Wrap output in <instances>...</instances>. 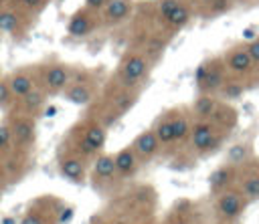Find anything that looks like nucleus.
I'll return each instance as SVG.
<instances>
[{"instance_id": "obj_1", "label": "nucleus", "mask_w": 259, "mask_h": 224, "mask_svg": "<svg viewBox=\"0 0 259 224\" xmlns=\"http://www.w3.org/2000/svg\"><path fill=\"white\" fill-rule=\"evenodd\" d=\"M107 129L97 117H85L67 133V147L87 161H93L103 153L107 143Z\"/></svg>"}, {"instance_id": "obj_2", "label": "nucleus", "mask_w": 259, "mask_h": 224, "mask_svg": "<svg viewBox=\"0 0 259 224\" xmlns=\"http://www.w3.org/2000/svg\"><path fill=\"white\" fill-rule=\"evenodd\" d=\"M150 73H152V57L144 48H132L119 59L111 81L125 87L142 89L150 79Z\"/></svg>"}, {"instance_id": "obj_3", "label": "nucleus", "mask_w": 259, "mask_h": 224, "mask_svg": "<svg viewBox=\"0 0 259 224\" xmlns=\"http://www.w3.org/2000/svg\"><path fill=\"white\" fill-rule=\"evenodd\" d=\"M229 131L231 129L223 127L214 119H194L190 133V147L198 157H206L223 145Z\"/></svg>"}, {"instance_id": "obj_4", "label": "nucleus", "mask_w": 259, "mask_h": 224, "mask_svg": "<svg viewBox=\"0 0 259 224\" xmlns=\"http://www.w3.org/2000/svg\"><path fill=\"white\" fill-rule=\"evenodd\" d=\"M111 91H107V101L103 103V111L97 115V119L109 127L111 123H115L117 117L125 115L140 99V91L142 89H136V87H125V85H119L115 81L109 83Z\"/></svg>"}, {"instance_id": "obj_5", "label": "nucleus", "mask_w": 259, "mask_h": 224, "mask_svg": "<svg viewBox=\"0 0 259 224\" xmlns=\"http://www.w3.org/2000/svg\"><path fill=\"white\" fill-rule=\"evenodd\" d=\"M67 210L61 202V198H34V202L24 210L18 224H65L67 222Z\"/></svg>"}, {"instance_id": "obj_6", "label": "nucleus", "mask_w": 259, "mask_h": 224, "mask_svg": "<svg viewBox=\"0 0 259 224\" xmlns=\"http://www.w3.org/2000/svg\"><path fill=\"white\" fill-rule=\"evenodd\" d=\"M229 79V71L225 67L223 57H208L204 59L194 73V85L198 93H206V95H217L221 93V89L225 87Z\"/></svg>"}, {"instance_id": "obj_7", "label": "nucleus", "mask_w": 259, "mask_h": 224, "mask_svg": "<svg viewBox=\"0 0 259 224\" xmlns=\"http://www.w3.org/2000/svg\"><path fill=\"white\" fill-rule=\"evenodd\" d=\"M251 202L247 200V196L239 190V186L229 188L217 196H212V212L217 220L223 222H239V218L245 214L247 206Z\"/></svg>"}, {"instance_id": "obj_8", "label": "nucleus", "mask_w": 259, "mask_h": 224, "mask_svg": "<svg viewBox=\"0 0 259 224\" xmlns=\"http://www.w3.org/2000/svg\"><path fill=\"white\" fill-rule=\"evenodd\" d=\"M71 73H73V67H69L67 63H61V61L42 63L38 67V71H36L38 87L49 97L61 95L65 91V87L69 85V81H71Z\"/></svg>"}, {"instance_id": "obj_9", "label": "nucleus", "mask_w": 259, "mask_h": 224, "mask_svg": "<svg viewBox=\"0 0 259 224\" xmlns=\"http://www.w3.org/2000/svg\"><path fill=\"white\" fill-rule=\"evenodd\" d=\"M156 10L162 24H166L170 30H180L188 26L196 14L192 0H158Z\"/></svg>"}, {"instance_id": "obj_10", "label": "nucleus", "mask_w": 259, "mask_h": 224, "mask_svg": "<svg viewBox=\"0 0 259 224\" xmlns=\"http://www.w3.org/2000/svg\"><path fill=\"white\" fill-rule=\"evenodd\" d=\"M97 91H99V87H97V83H95V79H93V75L89 71L87 73L73 71L71 73V81L65 87V91L61 93V97L67 103L85 107V105H89V103H93L97 99Z\"/></svg>"}, {"instance_id": "obj_11", "label": "nucleus", "mask_w": 259, "mask_h": 224, "mask_svg": "<svg viewBox=\"0 0 259 224\" xmlns=\"http://www.w3.org/2000/svg\"><path fill=\"white\" fill-rule=\"evenodd\" d=\"M223 61H225V67L229 71V77H235V79H241V81H249L251 77H255L259 71L247 50V44L241 42V44H233L229 46L223 54Z\"/></svg>"}, {"instance_id": "obj_12", "label": "nucleus", "mask_w": 259, "mask_h": 224, "mask_svg": "<svg viewBox=\"0 0 259 224\" xmlns=\"http://www.w3.org/2000/svg\"><path fill=\"white\" fill-rule=\"evenodd\" d=\"M34 16H30L28 12H24L22 8H18L14 2H6L2 8H0V32L8 34L10 38L14 40H20L28 34V28H30V20Z\"/></svg>"}, {"instance_id": "obj_13", "label": "nucleus", "mask_w": 259, "mask_h": 224, "mask_svg": "<svg viewBox=\"0 0 259 224\" xmlns=\"http://www.w3.org/2000/svg\"><path fill=\"white\" fill-rule=\"evenodd\" d=\"M8 123L12 127L16 149L18 151H28L36 141V117L26 115L18 109H12V115H10Z\"/></svg>"}, {"instance_id": "obj_14", "label": "nucleus", "mask_w": 259, "mask_h": 224, "mask_svg": "<svg viewBox=\"0 0 259 224\" xmlns=\"http://www.w3.org/2000/svg\"><path fill=\"white\" fill-rule=\"evenodd\" d=\"M101 26V18L97 12L89 10L87 6L77 8L67 20V34L71 38H87Z\"/></svg>"}, {"instance_id": "obj_15", "label": "nucleus", "mask_w": 259, "mask_h": 224, "mask_svg": "<svg viewBox=\"0 0 259 224\" xmlns=\"http://www.w3.org/2000/svg\"><path fill=\"white\" fill-rule=\"evenodd\" d=\"M87 159L85 157H81L79 153H75V151H71L69 147H65V149H61V153H59V172H61V176L65 178V180H69V182H73V184H85V180H87Z\"/></svg>"}, {"instance_id": "obj_16", "label": "nucleus", "mask_w": 259, "mask_h": 224, "mask_svg": "<svg viewBox=\"0 0 259 224\" xmlns=\"http://www.w3.org/2000/svg\"><path fill=\"white\" fill-rule=\"evenodd\" d=\"M89 178L93 182L95 188L105 190L107 186H111L117 178V170H115V159L113 153H99L93 161H91V170H89Z\"/></svg>"}, {"instance_id": "obj_17", "label": "nucleus", "mask_w": 259, "mask_h": 224, "mask_svg": "<svg viewBox=\"0 0 259 224\" xmlns=\"http://www.w3.org/2000/svg\"><path fill=\"white\" fill-rule=\"evenodd\" d=\"M6 81H8V89H10V93H12L14 103L20 101V99H24L26 95H30V93L38 87L36 71H32L30 67H26V69H14V71L6 77Z\"/></svg>"}, {"instance_id": "obj_18", "label": "nucleus", "mask_w": 259, "mask_h": 224, "mask_svg": "<svg viewBox=\"0 0 259 224\" xmlns=\"http://www.w3.org/2000/svg\"><path fill=\"white\" fill-rule=\"evenodd\" d=\"M130 145L134 147V151H136V155L140 157L142 163H150V161L156 159V157L160 155V151L164 149L162 143H160V139H158V135L154 133L152 127L140 131V133L132 139Z\"/></svg>"}, {"instance_id": "obj_19", "label": "nucleus", "mask_w": 259, "mask_h": 224, "mask_svg": "<svg viewBox=\"0 0 259 224\" xmlns=\"http://www.w3.org/2000/svg\"><path fill=\"white\" fill-rule=\"evenodd\" d=\"M239 172H241V165H233V163H223L219 165L217 170L210 172L208 176V192L210 196H217L229 188H235L237 182H239Z\"/></svg>"}, {"instance_id": "obj_20", "label": "nucleus", "mask_w": 259, "mask_h": 224, "mask_svg": "<svg viewBox=\"0 0 259 224\" xmlns=\"http://www.w3.org/2000/svg\"><path fill=\"white\" fill-rule=\"evenodd\" d=\"M237 186L249 202L259 200V157H251L247 163L241 165Z\"/></svg>"}, {"instance_id": "obj_21", "label": "nucleus", "mask_w": 259, "mask_h": 224, "mask_svg": "<svg viewBox=\"0 0 259 224\" xmlns=\"http://www.w3.org/2000/svg\"><path fill=\"white\" fill-rule=\"evenodd\" d=\"M170 117H172V131H174L172 147L190 143V133H192V125H194L192 113L182 107H174V109H170Z\"/></svg>"}, {"instance_id": "obj_22", "label": "nucleus", "mask_w": 259, "mask_h": 224, "mask_svg": "<svg viewBox=\"0 0 259 224\" xmlns=\"http://www.w3.org/2000/svg\"><path fill=\"white\" fill-rule=\"evenodd\" d=\"M113 159H115V170H117V178L119 180H132L138 176V172L142 170V161L136 155L132 145H123L119 149L113 151Z\"/></svg>"}, {"instance_id": "obj_23", "label": "nucleus", "mask_w": 259, "mask_h": 224, "mask_svg": "<svg viewBox=\"0 0 259 224\" xmlns=\"http://www.w3.org/2000/svg\"><path fill=\"white\" fill-rule=\"evenodd\" d=\"M134 12V0H107L103 10L99 12L101 26H117L125 22Z\"/></svg>"}, {"instance_id": "obj_24", "label": "nucleus", "mask_w": 259, "mask_h": 224, "mask_svg": "<svg viewBox=\"0 0 259 224\" xmlns=\"http://www.w3.org/2000/svg\"><path fill=\"white\" fill-rule=\"evenodd\" d=\"M221 107V99L217 95H206V93H198L196 99L192 101L190 113L194 119H212L217 115Z\"/></svg>"}, {"instance_id": "obj_25", "label": "nucleus", "mask_w": 259, "mask_h": 224, "mask_svg": "<svg viewBox=\"0 0 259 224\" xmlns=\"http://www.w3.org/2000/svg\"><path fill=\"white\" fill-rule=\"evenodd\" d=\"M47 99H49V95H47L40 87H36L30 95H26L24 99L16 101V103H14V109H18V111H22V113H26V115L36 117V115L42 111V107L47 105Z\"/></svg>"}, {"instance_id": "obj_26", "label": "nucleus", "mask_w": 259, "mask_h": 224, "mask_svg": "<svg viewBox=\"0 0 259 224\" xmlns=\"http://www.w3.org/2000/svg\"><path fill=\"white\" fill-rule=\"evenodd\" d=\"M162 224H198L192 204L190 202H178L162 220Z\"/></svg>"}, {"instance_id": "obj_27", "label": "nucleus", "mask_w": 259, "mask_h": 224, "mask_svg": "<svg viewBox=\"0 0 259 224\" xmlns=\"http://www.w3.org/2000/svg\"><path fill=\"white\" fill-rule=\"evenodd\" d=\"M192 2L196 8V14L204 18H217L227 10H231L233 6V0H192Z\"/></svg>"}, {"instance_id": "obj_28", "label": "nucleus", "mask_w": 259, "mask_h": 224, "mask_svg": "<svg viewBox=\"0 0 259 224\" xmlns=\"http://www.w3.org/2000/svg\"><path fill=\"white\" fill-rule=\"evenodd\" d=\"M152 129H154V133L158 135V139H160V143H162V147H164V149H166V147H172L174 131H172V117H170V109H168V111H164V113L156 119V123L152 125Z\"/></svg>"}, {"instance_id": "obj_29", "label": "nucleus", "mask_w": 259, "mask_h": 224, "mask_svg": "<svg viewBox=\"0 0 259 224\" xmlns=\"http://www.w3.org/2000/svg\"><path fill=\"white\" fill-rule=\"evenodd\" d=\"M16 141L12 135V127L10 123H0V159L2 161H10L16 153Z\"/></svg>"}, {"instance_id": "obj_30", "label": "nucleus", "mask_w": 259, "mask_h": 224, "mask_svg": "<svg viewBox=\"0 0 259 224\" xmlns=\"http://www.w3.org/2000/svg\"><path fill=\"white\" fill-rule=\"evenodd\" d=\"M251 157H253V145L247 143V141H237V143H233V145L229 147L225 161H227V163H233V165H243V163H247Z\"/></svg>"}, {"instance_id": "obj_31", "label": "nucleus", "mask_w": 259, "mask_h": 224, "mask_svg": "<svg viewBox=\"0 0 259 224\" xmlns=\"http://www.w3.org/2000/svg\"><path fill=\"white\" fill-rule=\"evenodd\" d=\"M243 93H245V81L235 79V77H229L227 83H225V87L219 93V99H223V101H235Z\"/></svg>"}, {"instance_id": "obj_32", "label": "nucleus", "mask_w": 259, "mask_h": 224, "mask_svg": "<svg viewBox=\"0 0 259 224\" xmlns=\"http://www.w3.org/2000/svg\"><path fill=\"white\" fill-rule=\"evenodd\" d=\"M14 2L18 8H22L24 12H28L30 16H38L45 12V8L51 4V0H10Z\"/></svg>"}, {"instance_id": "obj_33", "label": "nucleus", "mask_w": 259, "mask_h": 224, "mask_svg": "<svg viewBox=\"0 0 259 224\" xmlns=\"http://www.w3.org/2000/svg\"><path fill=\"white\" fill-rule=\"evenodd\" d=\"M10 103H14V99L8 89V81H6V77H0V107H6Z\"/></svg>"}, {"instance_id": "obj_34", "label": "nucleus", "mask_w": 259, "mask_h": 224, "mask_svg": "<svg viewBox=\"0 0 259 224\" xmlns=\"http://www.w3.org/2000/svg\"><path fill=\"white\" fill-rule=\"evenodd\" d=\"M245 44H247V50H249V54H251L257 71H259V36L253 38V40H249V42H245Z\"/></svg>"}, {"instance_id": "obj_35", "label": "nucleus", "mask_w": 259, "mask_h": 224, "mask_svg": "<svg viewBox=\"0 0 259 224\" xmlns=\"http://www.w3.org/2000/svg\"><path fill=\"white\" fill-rule=\"evenodd\" d=\"M8 182H10V165L0 159V192H2V188H6Z\"/></svg>"}, {"instance_id": "obj_36", "label": "nucleus", "mask_w": 259, "mask_h": 224, "mask_svg": "<svg viewBox=\"0 0 259 224\" xmlns=\"http://www.w3.org/2000/svg\"><path fill=\"white\" fill-rule=\"evenodd\" d=\"M105 4H107V0H85V2H83V6H87L89 10H93V12H97V14L103 10Z\"/></svg>"}, {"instance_id": "obj_37", "label": "nucleus", "mask_w": 259, "mask_h": 224, "mask_svg": "<svg viewBox=\"0 0 259 224\" xmlns=\"http://www.w3.org/2000/svg\"><path fill=\"white\" fill-rule=\"evenodd\" d=\"M214 224H237V222H223V220H214Z\"/></svg>"}, {"instance_id": "obj_38", "label": "nucleus", "mask_w": 259, "mask_h": 224, "mask_svg": "<svg viewBox=\"0 0 259 224\" xmlns=\"http://www.w3.org/2000/svg\"><path fill=\"white\" fill-rule=\"evenodd\" d=\"M91 224H107V222H105V220H93Z\"/></svg>"}, {"instance_id": "obj_39", "label": "nucleus", "mask_w": 259, "mask_h": 224, "mask_svg": "<svg viewBox=\"0 0 259 224\" xmlns=\"http://www.w3.org/2000/svg\"><path fill=\"white\" fill-rule=\"evenodd\" d=\"M6 2H8V0H0V8H2V6L6 4Z\"/></svg>"}, {"instance_id": "obj_40", "label": "nucleus", "mask_w": 259, "mask_h": 224, "mask_svg": "<svg viewBox=\"0 0 259 224\" xmlns=\"http://www.w3.org/2000/svg\"><path fill=\"white\" fill-rule=\"evenodd\" d=\"M0 204H2V196H0Z\"/></svg>"}, {"instance_id": "obj_41", "label": "nucleus", "mask_w": 259, "mask_h": 224, "mask_svg": "<svg viewBox=\"0 0 259 224\" xmlns=\"http://www.w3.org/2000/svg\"><path fill=\"white\" fill-rule=\"evenodd\" d=\"M257 4H259V0H257Z\"/></svg>"}]
</instances>
